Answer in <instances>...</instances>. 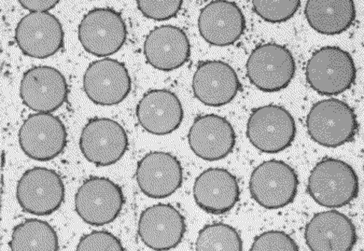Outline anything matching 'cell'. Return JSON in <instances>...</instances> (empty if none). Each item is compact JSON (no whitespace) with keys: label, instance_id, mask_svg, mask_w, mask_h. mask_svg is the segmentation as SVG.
<instances>
[{"label":"cell","instance_id":"obj_1","mask_svg":"<svg viewBox=\"0 0 364 251\" xmlns=\"http://www.w3.org/2000/svg\"><path fill=\"white\" fill-rule=\"evenodd\" d=\"M307 193L321 207L343 208L358 196L359 178L344 161L325 158L310 173Z\"/></svg>","mask_w":364,"mask_h":251},{"label":"cell","instance_id":"obj_2","mask_svg":"<svg viewBox=\"0 0 364 251\" xmlns=\"http://www.w3.org/2000/svg\"><path fill=\"white\" fill-rule=\"evenodd\" d=\"M306 127L316 143L334 149L353 141L359 124L356 113L348 104L330 98L313 105L307 114Z\"/></svg>","mask_w":364,"mask_h":251},{"label":"cell","instance_id":"obj_3","mask_svg":"<svg viewBox=\"0 0 364 251\" xmlns=\"http://www.w3.org/2000/svg\"><path fill=\"white\" fill-rule=\"evenodd\" d=\"M357 71L352 56L337 46L322 47L313 53L306 67V82L318 94L333 97L352 87Z\"/></svg>","mask_w":364,"mask_h":251},{"label":"cell","instance_id":"obj_4","mask_svg":"<svg viewBox=\"0 0 364 251\" xmlns=\"http://www.w3.org/2000/svg\"><path fill=\"white\" fill-rule=\"evenodd\" d=\"M247 77L259 91L279 92L294 80L296 63L283 45L265 43L255 48L246 64Z\"/></svg>","mask_w":364,"mask_h":251},{"label":"cell","instance_id":"obj_5","mask_svg":"<svg viewBox=\"0 0 364 251\" xmlns=\"http://www.w3.org/2000/svg\"><path fill=\"white\" fill-rule=\"evenodd\" d=\"M299 179L295 170L279 160L265 161L253 170L250 192L261 207L270 210L287 207L297 196Z\"/></svg>","mask_w":364,"mask_h":251},{"label":"cell","instance_id":"obj_6","mask_svg":"<svg viewBox=\"0 0 364 251\" xmlns=\"http://www.w3.org/2000/svg\"><path fill=\"white\" fill-rule=\"evenodd\" d=\"M77 38L85 52L97 58H107L118 53L127 38L124 18L110 8L88 11L77 26Z\"/></svg>","mask_w":364,"mask_h":251},{"label":"cell","instance_id":"obj_7","mask_svg":"<svg viewBox=\"0 0 364 251\" xmlns=\"http://www.w3.org/2000/svg\"><path fill=\"white\" fill-rule=\"evenodd\" d=\"M247 137L265 154H279L294 141L296 124L291 113L277 105H267L252 110L247 124Z\"/></svg>","mask_w":364,"mask_h":251},{"label":"cell","instance_id":"obj_8","mask_svg":"<svg viewBox=\"0 0 364 251\" xmlns=\"http://www.w3.org/2000/svg\"><path fill=\"white\" fill-rule=\"evenodd\" d=\"M77 216L92 226H104L114 222L124 205L122 188L112 179L91 177L80 185L75 194Z\"/></svg>","mask_w":364,"mask_h":251},{"label":"cell","instance_id":"obj_9","mask_svg":"<svg viewBox=\"0 0 364 251\" xmlns=\"http://www.w3.org/2000/svg\"><path fill=\"white\" fill-rule=\"evenodd\" d=\"M16 199L26 213L48 216L58 210L64 202V182L55 170L33 167L18 181Z\"/></svg>","mask_w":364,"mask_h":251},{"label":"cell","instance_id":"obj_10","mask_svg":"<svg viewBox=\"0 0 364 251\" xmlns=\"http://www.w3.org/2000/svg\"><path fill=\"white\" fill-rule=\"evenodd\" d=\"M18 139L26 156L38 162H47L64 151L68 142L67 128L58 116L36 113L23 121Z\"/></svg>","mask_w":364,"mask_h":251},{"label":"cell","instance_id":"obj_11","mask_svg":"<svg viewBox=\"0 0 364 251\" xmlns=\"http://www.w3.org/2000/svg\"><path fill=\"white\" fill-rule=\"evenodd\" d=\"M83 157L95 166H112L124 157L129 147L127 131L109 118L89 119L80 137Z\"/></svg>","mask_w":364,"mask_h":251},{"label":"cell","instance_id":"obj_12","mask_svg":"<svg viewBox=\"0 0 364 251\" xmlns=\"http://www.w3.org/2000/svg\"><path fill=\"white\" fill-rule=\"evenodd\" d=\"M83 90L92 103L115 106L122 102L132 89V79L124 63L112 58L92 62L83 74Z\"/></svg>","mask_w":364,"mask_h":251},{"label":"cell","instance_id":"obj_13","mask_svg":"<svg viewBox=\"0 0 364 251\" xmlns=\"http://www.w3.org/2000/svg\"><path fill=\"white\" fill-rule=\"evenodd\" d=\"M16 43L23 55L46 59L64 46L65 33L58 17L50 13H31L18 22Z\"/></svg>","mask_w":364,"mask_h":251},{"label":"cell","instance_id":"obj_14","mask_svg":"<svg viewBox=\"0 0 364 251\" xmlns=\"http://www.w3.org/2000/svg\"><path fill=\"white\" fill-rule=\"evenodd\" d=\"M20 97L23 105L33 112L52 113L60 109L68 100L67 80L55 68H32L21 80Z\"/></svg>","mask_w":364,"mask_h":251},{"label":"cell","instance_id":"obj_15","mask_svg":"<svg viewBox=\"0 0 364 251\" xmlns=\"http://www.w3.org/2000/svg\"><path fill=\"white\" fill-rule=\"evenodd\" d=\"M136 179L140 191L152 199H165L181 187L183 169L178 158L165 151H151L137 163Z\"/></svg>","mask_w":364,"mask_h":251},{"label":"cell","instance_id":"obj_16","mask_svg":"<svg viewBox=\"0 0 364 251\" xmlns=\"http://www.w3.org/2000/svg\"><path fill=\"white\" fill-rule=\"evenodd\" d=\"M185 232L184 217L171 205H154L140 214L137 233L142 243L149 249H175L181 243Z\"/></svg>","mask_w":364,"mask_h":251},{"label":"cell","instance_id":"obj_17","mask_svg":"<svg viewBox=\"0 0 364 251\" xmlns=\"http://www.w3.org/2000/svg\"><path fill=\"white\" fill-rule=\"evenodd\" d=\"M235 142L232 125L216 114L199 116L188 134V143L193 154L208 162L228 157L234 151Z\"/></svg>","mask_w":364,"mask_h":251},{"label":"cell","instance_id":"obj_18","mask_svg":"<svg viewBox=\"0 0 364 251\" xmlns=\"http://www.w3.org/2000/svg\"><path fill=\"white\" fill-rule=\"evenodd\" d=\"M240 89L237 73L225 62L210 60L200 63L193 75V95L205 106H225L235 100Z\"/></svg>","mask_w":364,"mask_h":251},{"label":"cell","instance_id":"obj_19","mask_svg":"<svg viewBox=\"0 0 364 251\" xmlns=\"http://www.w3.org/2000/svg\"><path fill=\"white\" fill-rule=\"evenodd\" d=\"M198 29L200 35L208 44L230 46L242 37L246 19L235 2L213 1L200 11Z\"/></svg>","mask_w":364,"mask_h":251},{"label":"cell","instance_id":"obj_20","mask_svg":"<svg viewBox=\"0 0 364 251\" xmlns=\"http://www.w3.org/2000/svg\"><path fill=\"white\" fill-rule=\"evenodd\" d=\"M136 115L146 132L166 136L181 127L184 112L177 95L169 90L154 89L146 92L139 100Z\"/></svg>","mask_w":364,"mask_h":251},{"label":"cell","instance_id":"obj_21","mask_svg":"<svg viewBox=\"0 0 364 251\" xmlns=\"http://www.w3.org/2000/svg\"><path fill=\"white\" fill-rule=\"evenodd\" d=\"M304 237L312 251H350L357 242L354 223L336 210L316 214L306 224Z\"/></svg>","mask_w":364,"mask_h":251},{"label":"cell","instance_id":"obj_22","mask_svg":"<svg viewBox=\"0 0 364 251\" xmlns=\"http://www.w3.org/2000/svg\"><path fill=\"white\" fill-rule=\"evenodd\" d=\"M143 53L152 68L172 71L181 68L190 59L191 43L186 33L178 26H160L146 37Z\"/></svg>","mask_w":364,"mask_h":251},{"label":"cell","instance_id":"obj_23","mask_svg":"<svg viewBox=\"0 0 364 251\" xmlns=\"http://www.w3.org/2000/svg\"><path fill=\"white\" fill-rule=\"evenodd\" d=\"M193 198L196 205L208 213L225 214L240 201V185L228 170L208 169L196 178Z\"/></svg>","mask_w":364,"mask_h":251},{"label":"cell","instance_id":"obj_24","mask_svg":"<svg viewBox=\"0 0 364 251\" xmlns=\"http://www.w3.org/2000/svg\"><path fill=\"white\" fill-rule=\"evenodd\" d=\"M307 23L322 35H339L353 25L356 7L351 0H309L304 8Z\"/></svg>","mask_w":364,"mask_h":251},{"label":"cell","instance_id":"obj_25","mask_svg":"<svg viewBox=\"0 0 364 251\" xmlns=\"http://www.w3.org/2000/svg\"><path fill=\"white\" fill-rule=\"evenodd\" d=\"M10 247L13 251H58L59 240L55 230L44 220H26L14 227Z\"/></svg>","mask_w":364,"mask_h":251},{"label":"cell","instance_id":"obj_26","mask_svg":"<svg viewBox=\"0 0 364 251\" xmlns=\"http://www.w3.org/2000/svg\"><path fill=\"white\" fill-rule=\"evenodd\" d=\"M198 251H241L243 242L234 227L225 223L210 224L200 230L196 242Z\"/></svg>","mask_w":364,"mask_h":251},{"label":"cell","instance_id":"obj_27","mask_svg":"<svg viewBox=\"0 0 364 251\" xmlns=\"http://www.w3.org/2000/svg\"><path fill=\"white\" fill-rule=\"evenodd\" d=\"M300 0H256L252 1L255 13L265 22H287L300 8Z\"/></svg>","mask_w":364,"mask_h":251},{"label":"cell","instance_id":"obj_28","mask_svg":"<svg viewBox=\"0 0 364 251\" xmlns=\"http://www.w3.org/2000/svg\"><path fill=\"white\" fill-rule=\"evenodd\" d=\"M183 2L181 0H139L137 9L149 19L166 21L177 16Z\"/></svg>","mask_w":364,"mask_h":251},{"label":"cell","instance_id":"obj_29","mask_svg":"<svg viewBox=\"0 0 364 251\" xmlns=\"http://www.w3.org/2000/svg\"><path fill=\"white\" fill-rule=\"evenodd\" d=\"M252 251H298L296 242L282 231H269L259 235L255 239Z\"/></svg>","mask_w":364,"mask_h":251},{"label":"cell","instance_id":"obj_30","mask_svg":"<svg viewBox=\"0 0 364 251\" xmlns=\"http://www.w3.org/2000/svg\"><path fill=\"white\" fill-rule=\"evenodd\" d=\"M79 251H122V242L114 235L106 231H95L80 237L77 245Z\"/></svg>","mask_w":364,"mask_h":251},{"label":"cell","instance_id":"obj_31","mask_svg":"<svg viewBox=\"0 0 364 251\" xmlns=\"http://www.w3.org/2000/svg\"><path fill=\"white\" fill-rule=\"evenodd\" d=\"M19 3L31 13H49L50 10L59 4V1L55 0H20Z\"/></svg>","mask_w":364,"mask_h":251}]
</instances>
